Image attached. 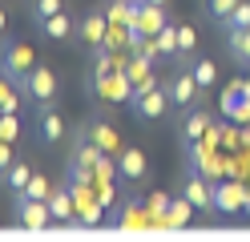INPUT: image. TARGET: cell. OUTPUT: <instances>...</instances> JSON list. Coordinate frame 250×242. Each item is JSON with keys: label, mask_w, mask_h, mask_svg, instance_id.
Wrapping results in <instances>:
<instances>
[{"label": "cell", "mask_w": 250, "mask_h": 242, "mask_svg": "<svg viewBox=\"0 0 250 242\" xmlns=\"http://www.w3.org/2000/svg\"><path fill=\"white\" fill-rule=\"evenodd\" d=\"M33 69H37L33 44L28 41H4V48H0V73H4L12 85H24V77Z\"/></svg>", "instance_id": "6da1fadb"}, {"label": "cell", "mask_w": 250, "mask_h": 242, "mask_svg": "<svg viewBox=\"0 0 250 242\" xmlns=\"http://www.w3.org/2000/svg\"><path fill=\"white\" fill-rule=\"evenodd\" d=\"M166 93H169V101H174V109H190V105H202V93H206V89L198 85L194 69L186 65V69H178L174 77H169Z\"/></svg>", "instance_id": "7a4b0ae2"}, {"label": "cell", "mask_w": 250, "mask_h": 242, "mask_svg": "<svg viewBox=\"0 0 250 242\" xmlns=\"http://www.w3.org/2000/svg\"><path fill=\"white\" fill-rule=\"evenodd\" d=\"M21 93L28 97V101H37V105H53L57 101V73L49 69V65H37V69L24 77Z\"/></svg>", "instance_id": "3957f363"}, {"label": "cell", "mask_w": 250, "mask_h": 242, "mask_svg": "<svg viewBox=\"0 0 250 242\" xmlns=\"http://www.w3.org/2000/svg\"><path fill=\"white\" fill-rule=\"evenodd\" d=\"M105 157H109V154H105L101 145H97V141H93V137L85 133V129H81V133L73 137V154H69V166H73V170H85V174H97V166H101Z\"/></svg>", "instance_id": "277c9868"}, {"label": "cell", "mask_w": 250, "mask_h": 242, "mask_svg": "<svg viewBox=\"0 0 250 242\" xmlns=\"http://www.w3.org/2000/svg\"><path fill=\"white\" fill-rule=\"evenodd\" d=\"M169 93H166V85H158V89H149L146 97H137V101H129V109H133V117L137 121H162L166 113H169Z\"/></svg>", "instance_id": "5b68a950"}, {"label": "cell", "mask_w": 250, "mask_h": 242, "mask_svg": "<svg viewBox=\"0 0 250 242\" xmlns=\"http://www.w3.org/2000/svg\"><path fill=\"white\" fill-rule=\"evenodd\" d=\"M17 222L24 230H44L53 222V210L49 202H37V198H17Z\"/></svg>", "instance_id": "8992f818"}, {"label": "cell", "mask_w": 250, "mask_h": 242, "mask_svg": "<svg viewBox=\"0 0 250 242\" xmlns=\"http://www.w3.org/2000/svg\"><path fill=\"white\" fill-rule=\"evenodd\" d=\"M178 133H182V141H202V137L210 133V113L202 109V105H190V109H182Z\"/></svg>", "instance_id": "52a82bcc"}, {"label": "cell", "mask_w": 250, "mask_h": 242, "mask_svg": "<svg viewBox=\"0 0 250 242\" xmlns=\"http://www.w3.org/2000/svg\"><path fill=\"white\" fill-rule=\"evenodd\" d=\"M109 24H113V21H109L105 12L93 8V12H85V16H81V24H77V37H81L85 44L97 48V44H105V41H109Z\"/></svg>", "instance_id": "ba28073f"}, {"label": "cell", "mask_w": 250, "mask_h": 242, "mask_svg": "<svg viewBox=\"0 0 250 242\" xmlns=\"http://www.w3.org/2000/svg\"><path fill=\"white\" fill-rule=\"evenodd\" d=\"M37 137H41V145L65 141V117H61L53 105H41V113H37Z\"/></svg>", "instance_id": "9c48e42d"}, {"label": "cell", "mask_w": 250, "mask_h": 242, "mask_svg": "<svg viewBox=\"0 0 250 242\" xmlns=\"http://www.w3.org/2000/svg\"><path fill=\"white\" fill-rule=\"evenodd\" d=\"M222 117H230L234 125H250V89L246 85H234L222 97Z\"/></svg>", "instance_id": "30bf717a"}, {"label": "cell", "mask_w": 250, "mask_h": 242, "mask_svg": "<svg viewBox=\"0 0 250 242\" xmlns=\"http://www.w3.org/2000/svg\"><path fill=\"white\" fill-rule=\"evenodd\" d=\"M117 170H121V177H129V182H142L146 177V170H149V161H146V154L142 150H125L121 145V154H117Z\"/></svg>", "instance_id": "8fae6325"}, {"label": "cell", "mask_w": 250, "mask_h": 242, "mask_svg": "<svg viewBox=\"0 0 250 242\" xmlns=\"http://www.w3.org/2000/svg\"><path fill=\"white\" fill-rule=\"evenodd\" d=\"M85 133H89L93 141H97V145H101L105 154H121V137H117V129L109 125L105 117H93V121L85 125Z\"/></svg>", "instance_id": "7c38bea8"}, {"label": "cell", "mask_w": 250, "mask_h": 242, "mask_svg": "<svg viewBox=\"0 0 250 242\" xmlns=\"http://www.w3.org/2000/svg\"><path fill=\"white\" fill-rule=\"evenodd\" d=\"M226 53L234 65L250 69V28H226Z\"/></svg>", "instance_id": "4fadbf2b"}, {"label": "cell", "mask_w": 250, "mask_h": 242, "mask_svg": "<svg viewBox=\"0 0 250 242\" xmlns=\"http://www.w3.org/2000/svg\"><path fill=\"white\" fill-rule=\"evenodd\" d=\"M182 194L194 202V210H202V214H206V210H214V186L206 182V177H186Z\"/></svg>", "instance_id": "5bb4252c"}, {"label": "cell", "mask_w": 250, "mask_h": 242, "mask_svg": "<svg viewBox=\"0 0 250 242\" xmlns=\"http://www.w3.org/2000/svg\"><path fill=\"white\" fill-rule=\"evenodd\" d=\"M49 210H53V222H77V198L73 190H53L49 194Z\"/></svg>", "instance_id": "9a60e30c"}, {"label": "cell", "mask_w": 250, "mask_h": 242, "mask_svg": "<svg viewBox=\"0 0 250 242\" xmlns=\"http://www.w3.org/2000/svg\"><path fill=\"white\" fill-rule=\"evenodd\" d=\"M37 28H41L49 41H69L73 32H77V24H73V16H69V12H57V16H49V21L37 24Z\"/></svg>", "instance_id": "2e32d148"}, {"label": "cell", "mask_w": 250, "mask_h": 242, "mask_svg": "<svg viewBox=\"0 0 250 242\" xmlns=\"http://www.w3.org/2000/svg\"><path fill=\"white\" fill-rule=\"evenodd\" d=\"M137 28H142L146 37H158V32L166 28V8L162 4H142V12H137Z\"/></svg>", "instance_id": "e0dca14e"}, {"label": "cell", "mask_w": 250, "mask_h": 242, "mask_svg": "<svg viewBox=\"0 0 250 242\" xmlns=\"http://www.w3.org/2000/svg\"><path fill=\"white\" fill-rule=\"evenodd\" d=\"M28 177H33V166H28V161H12V166L4 170V186L12 190V198H21V194H24Z\"/></svg>", "instance_id": "ac0fdd59"}, {"label": "cell", "mask_w": 250, "mask_h": 242, "mask_svg": "<svg viewBox=\"0 0 250 242\" xmlns=\"http://www.w3.org/2000/svg\"><path fill=\"white\" fill-rule=\"evenodd\" d=\"M238 202H246V194L238 186H214V210H222V214H234Z\"/></svg>", "instance_id": "d6986e66"}, {"label": "cell", "mask_w": 250, "mask_h": 242, "mask_svg": "<svg viewBox=\"0 0 250 242\" xmlns=\"http://www.w3.org/2000/svg\"><path fill=\"white\" fill-rule=\"evenodd\" d=\"M153 48H158V57H169V61H174V57H178V24L166 21V28L153 37Z\"/></svg>", "instance_id": "ffe728a7"}, {"label": "cell", "mask_w": 250, "mask_h": 242, "mask_svg": "<svg viewBox=\"0 0 250 242\" xmlns=\"http://www.w3.org/2000/svg\"><path fill=\"white\" fill-rule=\"evenodd\" d=\"M190 218H194V202L182 194L178 202H169V210H166V222H162V226H186Z\"/></svg>", "instance_id": "44dd1931"}, {"label": "cell", "mask_w": 250, "mask_h": 242, "mask_svg": "<svg viewBox=\"0 0 250 242\" xmlns=\"http://www.w3.org/2000/svg\"><path fill=\"white\" fill-rule=\"evenodd\" d=\"M234 8H238V0H206V12H210V21H214L218 28H226V24H230Z\"/></svg>", "instance_id": "7402d4cb"}, {"label": "cell", "mask_w": 250, "mask_h": 242, "mask_svg": "<svg viewBox=\"0 0 250 242\" xmlns=\"http://www.w3.org/2000/svg\"><path fill=\"white\" fill-rule=\"evenodd\" d=\"M49 194H53L49 177H44V174H33V177H28V186H24V194H21V198H37V202H49Z\"/></svg>", "instance_id": "603a6c76"}, {"label": "cell", "mask_w": 250, "mask_h": 242, "mask_svg": "<svg viewBox=\"0 0 250 242\" xmlns=\"http://www.w3.org/2000/svg\"><path fill=\"white\" fill-rule=\"evenodd\" d=\"M194 77H198V85H202V89H214V81H218V65H214L210 57L194 61Z\"/></svg>", "instance_id": "cb8c5ba5"}, {"label": "cell", "mask_w": 250, "mask_h": 242, "mask_svg": "<svg viewBox=\"0 0 250 242\" xmlns=\"http://www.w3.org/2000/svg\"><path fill=\"white\" fill-rule=\"evenodd\" d=\"M57 12H65V0H33V21H37V24H44V21L57 16Z\"/></svg>", "instance_id": "d4e9b609"}, {"label": "cell", "mask_w": 250, "mask_h": 242, "mask_svg": "<svg viewBox=\"0 0 250 242\" xmlns=\"http://www.w3.org/2000/svg\"><path fill=\"white\" fill-rule=\"evenodd\" d=\"M17 105H21V97L12 93V81L0 73V109H4V113H17Z\"/></svg>", "instance_id": "484cf974"}, {"label": "cell", "mask_w": 250, "mask_h": 242, "mask_svg": "<svg viewBox=\"0 0 250 242\" xmlns=\"http://www.w3.org/2000/svg\"><path fill=\"white\" fill-rule=\"evenodd\" d=\"M77 222H85V226L101 222V202H97V198H93V202H81V210H77Z\"/></svg>", "instance_id": "4316f807"}, {"label": "cell", "mask_w": 250, "mask_h": 242, "mask_svg": "<svg viewBox=\"0 0 250 242\" xmlns=\"http://www.w3.org/2000/svg\"><path fill=\"white\" fill-rule=\"evenodd\" d=\"M226 28H250V0H238V8H234Z\"/></svg>", "instance_id": "83f0119b"}, {"label": "cell", "mask_w": 250, "mask_h": 242, "mask_svg": "<svg viewBox=\"0 0 250 242\" xmlns=\"http://www.w3.org/2000/svg\"><path fill=\"white\" fill-rule=\"evenodd\" d=\"M149 89H158V77H153V73H146L142 81H133V89H129V101H137V97H146Z\"/></svg>", "instance_id": "f1b7e54d"}, {"label": "cell", "mask_w": 250, "mask_h": 242, "mask_svg": "<svg viewBox=\"0 0 250 242\" xmlns=\"http://www.w3.org/2000/svg\"><path fill=\"white\" fill-rule=\"evenodd\" d=\"M17 133H21V125H17V113H4V117H0V137H4V141H12Z\"/></svg>", "instance_id": "f546056e"}, {"label": "cell", "mask_w": 250, "mask_h": 242, "mask_svg": "<svg viewBox=\"0 0 250 242\" xmlns=\"http://www.w3.org/2000/svg\"><path fill=\"white\" fill-rule=\"evenodd\" d=\"M149 206H153V218H162V222H166V210H169V198H166V194H153Z\"/></svg>", "instance_id": "4dcf8cb0"}, {"label": "cell", "mask_w": 250, "mask_h": 242, "mask_svg": "<svg viewBox=\"0 0 250 242\" xmlns=\"http://www.w3.org/2000/svg\"><path fill=\"white\" fill-rule=\"evenodd\" d=\"M4 32H8V12L0 8V37H4Z\"/></svg>", "instance_id": "1f68e13d"}, {"label": "cell", "mask_w": 250, "mask_h": 242, "mask_svg": "<svg viewBox=\"0 0 250 242\" xmlns=\"http://www.w3.org/2000/svg\"><path fill=\"white\" fill-rule=\"evenodd\" d=\"M137 4H162V8H166V4H169V0H137Z\"/></svg>", "instance_id": "d6a6232c"}, {"label": "cell", "mask_w": 250, "mask_h": 242, "mask_svg": "<svg viewBox=\"0 0 250 242\" xmlns=\"http://www.w3.org/2000/svg\"><path fill=\"white\" fill-rule=\"evenodd\" d=\"M246 214H250V194H246Z\"/></svg>", "instance_id": "836d02e7"}, {"label": "cell", "mask_w": 250, "mask_h": 242, "mask_svg": "<svg viewBox=\"0 0 250 242\" xmlns=\"http://www.w3.org/2000/svg\"><path fill=\"white\" fill-rule=\"evenodd\" d=\"M0 117H4V109H0Z\"/></svg>", "instance_id": "e575fe53"}, {"label": "cell", "mask_w": 250, "mask_h": 242, "mask_svg": "<svg viewBox=\"0 0 250 242\" xmlns=\"http://www.w3.org/2000/svg\"><path fill=\"white\" fill-rule=\"evenodd\" d=\"M0 177H4V174H0Z\"/></svg>", "instance_id": "d590c367"}]
</instances>
